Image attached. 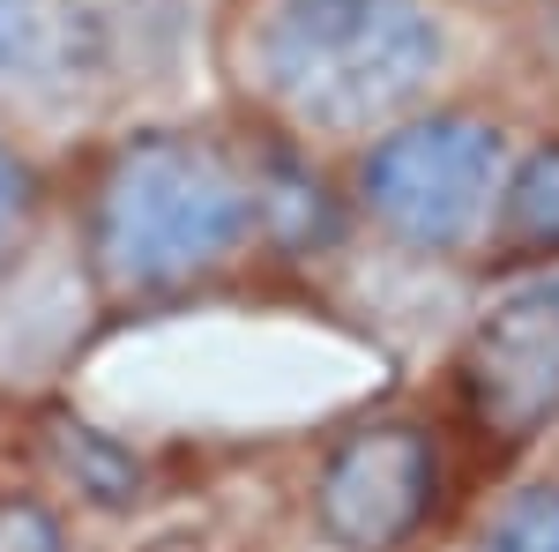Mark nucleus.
<instances>
[{"mask_svg": "<svg viewBox=\"0 0 559 552\" xmlns=\"http://www.w3.org/2000/svg\"><path fill=\"white\" fill-rule=\"evenodd\" d=\"M455 493V425L418 403H388L336 425L299 485L321 552H418Z\"/></svg>", "mask_w": 559, "mask_h": 552, "instance_id": "nucleus-5", "label": "nucleus"}, {"mask_svg": "<svg viewBox=\"0 0 559 552\" xmlns=\"http://www.w3.org/2000/svg\"><path fill=\"white\" fill-rule=\"evenodd\" d=\"M463 552H559V470H515L477 501Z\"/></svg>", "mask_w": 559, "mask_h": 552, "instance_id": "nucleus-9", "label": "nucleus"}, {"mask_svg": "<svg viewBox=\"0 0 559 552\" xmlns=\"http://www.w3.org/2000/svg\"><path fill=\"white\" fill-rule=\"evenodd\" d=\"M463 31V0H239L224 23L239 120L344 157L388 120L455 97Z\"/></svg>", "mask_w": 559, "mask_h": 552, "instance_id": "nucleus-2", "label": "nucleus"}, {"mask_svg": "<svg viewBox=\"0 0 559 552\" xmlns=\"http://www.w3.org/2000/svg\"><path fill=\"white\" fill-rule=\"evenodd\" d=\"M477 269L485 277H552L559 269V128H522Z\"/></svg>", "mask_w": 559, "mask_h": 552, "instance_id": "nucleus-7", "label": "nucleus"}, {"mask_svg": "<svg viewBox=\"0 0 559 552\" xmlns=\"http://www.w3.org/2000/svg\"><path fill=\"white\" fill-rule=\"evenodd\" d=\"M75 269L97 314H179L350 232L336 165L254 120H128L75 172Z\"/></svg>", "mask_w": 559, "mask_h": 552, "instance_id": "nucleus-1", "label": "nucleus"}, {"mask_svg": "<svg viewBox=\"0 0 559 552\" xmlns=\"http://www.w3.org/2000/svg\"><path fill=\"white\" fill-rule=\"evenodd\" d=\"M60 179H52V157L45 150H31L23 134L0 128V284L31 261V247H38V232L52 224V195Z\"/></svg>", "mask_w": 559, "mask_h": 552, "instance_id": "nucleus-10", "label": "nucleus"}, {"mask_svg": "<svg viewBox=\"0 0 559 552\" xmlns=\"http://www.w3.org/2000/svg\"><path fill=\"white\" fill-rule=\"evenodd\" d=\"M515 142L522 120L508 105L455 90V97H432L418 113L388 120L381 134H366L358 150L329 157V165H336L350 232H366L373 247L403 261L477 269Z\"/></svg>", "mask_w": 559, "mask_h": 552, "instance_id": "nucleus-3", "label": "nucleus"}, {"mask_svg": "<svg viewBox=\"0 0 559 552\" xmlns=\"http://www.w3.org/2000/svg\"><path fill=\"white\" fill-rule=\"evenodd\" d=\"M150 0H0V128L31 150L97 134L150 60Z\"/></svg>", "mask_w": 559, "mask_h": 552, "instance_id": "nucleus-4", "label": "nucleus"}, {"mask_svg": "<svg viewBox=\"0 0 559 552\" xmlns=\"http://www.w3.org/2000/svg\"><path fill=\"white\" fill-rule=\"evenodd\" d=\"M38 433H45V456H52L60 493H75L83 508H134L142 501L150 470H142V456H134L120 433L75 419V411H45Z\"/></svg>", "mask_w": 559, "mask_h": 552, "instance_id": "nucleus-8", "label": "nucleus"}, {"mask_svg": "<svg viewBox=\"0 0 559 552\" xmlns=\"http://www.w3.org/2000/svg\"><path fill=\"white\" fill-rule=\"evenodd\" d=\"M0 552H75V522L45 485H0Z\"/></svg>", "mask_w": 559, "mask_h": 552, "instance_id": "nucleus-11", "label": "nucleus"}, {"mask_svg": "<svg viewBox=\"0 0 559 552\" xmlns=\"http://www.w3.org/2000/svg\"><path fill=\"white\" fill-rule=\"evenodd\" d=\"M471 15H508V8H530V0H463Z\"/></svg>", "mask_w": 559, "mask_h": 552, "instance_id": "nucleus-12", "label": "nucleus"}, {"mask_svg": "<svg viewBox=\"0 0 559 552\" xmlns=\"http://www.w3.org/2000/svg\"><path fill=\"white\" fill-rule=\"evenodd\" d=\"M455 425L485 456L515 463L559 433V269L508 277L471 314V329L448 351Z\"/></svg>", "mask_w": 559, "mask_h": 552, "instance_id": "nucleus-6", "label": "nucleus"}]
</instances>
